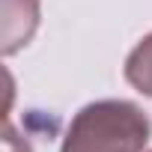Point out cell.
I'll use <instances>...</instances> for the list:
<instances>
[{"label":"cell","mask_w":152,"mask_h":152,"mask_svg":"<svg viewBox=\"0 0 152 152\" xmlns=\"http://www.w3.org/2000/svg\"><path fill=\"white\" fill-rule=\"evenodd\" d=\"M125 81L137 93L152 99V33L143 36L137 42V48L128 54V60H125Z\"/></svg>","instance_id":"3957f363"},{"label":"cell","mask_w":152,"mask_h":152,"mask_svg":"<svg viewBox=\"0 0 152 152\" xmlns=\"http://www.w3.org/2000/svg\"><path fill=\"white\" fill-rule=\"evenodd\" d=\"M39 27V0H3V27L0 51L6 57L24 48Z\"/></svg>","instance_id":"7a4b0ae2"},{"label":"cell","mask_w":152,"mask_h":152,"mask_svg":"<svg viewBox=\"0 0 152 152\" xmlns=\"http://www.w3.org/2000/svg\"><path fill=\"white\" fill-rule=\"evenodd\" d=\"M149 134L152 122L137 104L104 99L75 113L60 152H143Z\"/></svg>","instance_id":"6da1fadb"}]
</instances>
